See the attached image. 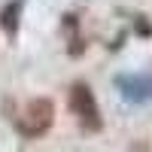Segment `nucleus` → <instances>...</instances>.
Listing matches in <instances>:
<instances>
[{
	"mask_svg": "<svg viewBox=\"0 0 152 152\" xmlns=\"http://www.w3.org/2000/svg\"><path fill=\"white\" fill-rule=\"evenodd\" d=\"M67 100H70V113L76 116V122L82 125V131L97 134L100 128H104V116H100V107L94 100V91L85 82H73Z\"/></svg>",
	"mask_w": 152,
	"mask_h": 152,
	"instance_id": "obj_1",
	"label": "nucleus"
},
{
	"mask_svg": "<svg viewBox=\"0 0 152 152\" xmlns=\"http://www.w3.org/2000/svg\"><path fill=\"white\" fill-rule=\"evenodd\" d=\"M52 122H55V104L49 97H34L28 100V107L18 119V134L24 140H37L52 128Z\"/></svg>",
	"mask_w": 152,
	"mask_h": 152,
	"instance_id": "obj_2",
	"label": "nucleus"
},
{
	"mask_svg": "<svg viewBox=\"0 0 152 152\" xmlns=\"http://www.w3.org/2000/svg\"><path fill=\"white\" fill-rule=\"evenodd\" d=\"M119 88H122V97L131 100V104L152 100V82L146 76H119Z\"/></svg>",
	"mask_w": 152,
	"mask_h": 152,
	"instance_id": "obj_3",
	"label": "nucleus"
},
{
	"mask_svg": "<svg viewBox=\"0 0 152 152\" xmlns=\"http://www.w3.org/2000/svg\"><path fill=\"white\" fill-rule=\"evenodd\" d=\"M21 9H24V0H9V3L0 9V28H3V34H6V37H15V34H18Z\"/></svg>",
	"mask_w": 152,
	"mask_h": 152,
	"instance_id": "obj_4",
	"label": "nucleus"
}]
</instances>
